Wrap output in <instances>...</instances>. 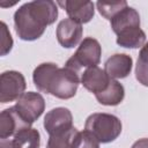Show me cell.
<instances>
[{"label":"cell","mask_w":148,"mask_h":148,"mask_svg":"<svg viewBox=\"0 0 148 148\" xmlns=\"http://www.w3.org/2000/svg\"><path fill=\"white\" fill-rule=\"evenodd\" d=\"M117 44L126 49H139L146 44V34L140 27L128 28L117 35Z\"/></svg>","instance_id":"15"},{"label":"cell","mask_w":148,"mask_h":148,"mask_svg":"<svg viewBox=\"0 0 148 148\" xmlns=\"http://www.w3.org/2000/svg\"><path fill=\"white\" fill-rule=\"evenodd\" d=\"M30 127L18 114L15 106L5 109L0 113V139L14 136L21 130Z\"/></svg>","instance_id":"10"},{"label":"cell","mask_w":148,"mask_h":148,"mask_svg":"<svg viewBox=\"0 0 148 148\" xmlns=\"http://www.w3.org/2000/svg\"><path fill=\"white\" fill-rule=\"evenodd\" d=\"M133 67V59L125 53H116L111 56L104 64L105 73L113 80L124 79L130 75Z\"/></svg>","instance_id":"12"},{"label":"cell","mask_w":148,"mask_h":148,"mask_svg":"<svg viewBox=\"0 0 148 148\" xmlns=\"http://www.w3.org/2000/svg\"><path fill=\"white\" fill-rule=\"evenodd\" d=\"M111 81V77L105 73L104 69L98 66L87 68L81 75L82 86L92 94H99L106 89Z\"/></svg>","instance_id":"11"},{"label":"cell","mask_w":148,"mask_h":148,"mask_svg":"<svg viewBox=\"0 0 148 148\" xmlns=\"http://www.w3.org/2000/svg\"><path fill=\"white\" fill-rule=\"evenodd\" d=\"M0 148H13L12 140L8 139H0Z\"/></svg>","instance_id":"24"},{"label":"cell","mask_w":148,"mask_h":148,"mask_svg":"<svg viewBox=\"0 0 148 148\" xmlns=\"http://www.w3.org/2000/svg\"><path fill=\"white\" fill-rule=\"evenodd\" d=\"M32 81L39 91L60 99H69L75 96L81 79L79 73L71 68L58 67L53 62H43L34 69Z\"/></svg>","instance_id":"2"},{"label":"cell","mask_w":148,"mask_h":148,"mask_svg":"<svg viewBox=\"0 0 148 148\" xmlns=\"http://www.w3.org/2000/svg\"><path fill=\"white\" fill-rule=\"evenodd\" d=\"M59 6L64 8L68 17L73 21L82 24L88 23L95 14V5L91 1H77V0H65L58 1Z\"/></svg>","instance_id":"9"},{"label":"cell","mask_w":148,"mask_h":148,"mask_svg":"<svg viewBox=\"0 0 148 148\" xmlns=\"http://www.w3.org/2000/svg\"><path fill=\"white\" fill-rule=\"evenodd\" d=\"M12 142L13 148H39L40 134L36 128L25 127L14 135Z\"/></svg>","instance_id":"16"},{"label":"cell","mask_w":148,"mask_h":148,"mask_svg":"<svg viewBox=\"0 0 148 148\" xmlns=\"http://www.w3.org/2000/svg\"><path fill=\"white\" fill-rule=\"evenodd\" d=\"M14 106L21 118L30 126L44 112L45 99L39 92L28 91L18 97Z\"/></svg>","instance_id":"5"},{"label":"cell","mask_w":148,"mask_h":148,"mask_svg":"<svg viewBox=\"0 0 148 148\" xmlns=\"http://www.w3.org/2000/svg\"><path fill=\"white\" fill-rule=\"evenodd\" d=\"M111 28L116 35L119 32L134 27H140V15L136 9L132 7H125L120 12H118L111 20Z\"/></svg>","instance_id":"13"},{"label":"cell","mask_w":148,"mask_h":148,"mask_svg":"<svg viewBox=\"0 0 148 148\" xmlns=\"http://www.w3.org/2000/svg\"><path fill=\"white\" fill-rule=\"evenodd\" d=\"M82 34H83L82 25L69 17L61 20L56 31L58 43L66 49H72L76 46L79 43H81Z\"/></svg>","instance_id":"8"},{"label":"cell","mask_w":148,"mask_h":148,"mask_svg":"<svg viewBox=\"0 0 148 148\" xmlns=\"http://www.w3.org/2000/svg\"><path fill=\"white\" fill-rule=\"evenodd\" d=\"M13 47V38L8 31L7 24L1 22V56H6Z\"/></svg>","instance_id":"20"},{"label":"cell","mask_w":148,"mask_h":148,"mask_svg":"<svg viewBox=\"0 0 148 148\" xmlns=\"http://www.w3.org/2000/svg\"><path fill=\"white\" fill-rule=\"evenodd\" d=\"M25 79L17 71H6L0 75V102L8 103L17 101L24 94Z\"/></svg>","instance_id":"6"},{"label":"cell","mask_w":148,"mask_h":148,"mask_svg":"<svg viewBox=\"0 0 148 148\" xmlns=\"http://www.w3.org/2000/svg\"><path fill=\"white\" fill-rule=\"evenodd\" d=\"M135 77L145 87H148V62L138 59L135 66Z\"/></svg>","instance_id":"21"},{"label":"cell","mask_w":148,"mask_h":148,"mask_svg":"<svg viewBox=\"0 0 148 148\" xmlns=\"http://www.w3.org/2000/svg\"><path fill=\"white\" fill-rule=\"evenodd\" d=\"M131 148H148V139L143 138V139H139L138 141H135Z\"/></svg>","instance_id":"23"},{"label":"cell","mask_w":148,"mask_h":148,"mask_svg":"<svg viewBox=\"0 0 148 148\" xmlns=\"http://www.w3.org/2000/svg\"><path fill=\"white\" fill-rule=\"evenodd\" d=\"M95 97L97 102L102 105L116 106L123 102L125 97V89L121 83H119L117 80L111 79L106 89L99 94H96Z\"/></svg>","instance_id":"14"},{"label":"cell","mask_w":148,"mask_h":148,"mask_svg":"<svg viewBox=\"0 0 148 148\" xmlns=\"http://www.w3.org/2000/svg\"><path fill=\"white\" fill-rule=\"evenodd\" d=\"M127 2L121 0V1H114V2H109V1H97L96 7L99 12V14L105 17L106 20H111L118 12H120L123 8L127 7Z\"/></svg>","instance_id":"18"},{"label":"cell","mask_w":148,"mask_h":148,"mask_svg":"<svg viewBox=\"0 0 148 148\" xmlns=\"http://www.w3.org/2000/svg\"><path fill=\"white\" fill-rule=\"evenodd\" d=\"M77 132L79 131L75 127H72L67 132L56 135H50L46 148H73L74 138L77 134Z\"/></svg>","instance_id":"17"},{"label":"cell","mask_w":148,"mask_h":148,"mask_svg":"<svg viewBox=\"0 0 148 148\" xmlns=\"http://www.w3.org/2000/svg\"><path fill=\"white\" fill-rule=\"evenodd\" d=\"M84 130L95 136L99 143H109L120 135L121 121L113 114L96 112L87 118Z\"/></svg>","instance_id":"3"},{"label":"cell","mask_w":148,"mask_h":148,"mask_svg":"<svg viewBox=\"0 0 148 148\" xmlns=\"http://www.w3.org/2000/svg\"><path fill=\"white\" fill-rule=\"evenodd\" d=\"M44 128L49 135H56L69 131L73 126V116L67 108H54L44 117Z\"/></svg>","instance_id":"7"},{"label":"cell","mask_w":148,"mask_h":148,"mask_svg":"<svg viewBox=\"0 0 148 148\" xmlns=\"http://www.w3.org/2000/svg\"><path fill=\"white\" fill-rule=\"evenodd\" d=\"M73 148H99V142L86 130L79 131L74 138Z\"/></svg>","instance_id":"19"},{"label":"cell","mask_w":148,"mask_h":148,"mask_svg":"<svg viewBox=\"0 0 148 148\" xmlns=\"http://www.w3.org/2000/svg\"><path fill=\"white\" fill-rule=\"evenodd\" d=\"M138 59H141V60L148 62V42L141 47L140 53H139V58H138Z\"/></svg>","instance_id":"22"},{"label":"cell","mask_w":148,"mask_h":148,"mask_svg":"<svg viewBox=\"0 0 148 148\" xmlns=\"http://www.w3.org/2000/svg\"><path fill=\"white\" fill-rule=\"evenodd\" d=\"M101 56L102 47L98 40L92 37H86L81 40L75 53L66 61L65 67L79 73L83 67L89 68L97 66L101 61Z\"/></svg>","instance_id":"4"},{"label":"cell","mask_w":148,"mask_h":148,"mask_svg":"<svg viewBox=\"0 0 148 148\" xmlns=\"http://www.w3.org/2000/svg\"><path fill=\"white\" fill-rule=\"evenodd\" d=\"M58 17L57 3L51 0L25 2L14 13V27L20 39L31 42L44 34L47 25Z\"/></svg>","instance_id":"1"}]
</instances>
